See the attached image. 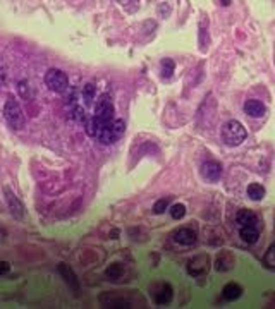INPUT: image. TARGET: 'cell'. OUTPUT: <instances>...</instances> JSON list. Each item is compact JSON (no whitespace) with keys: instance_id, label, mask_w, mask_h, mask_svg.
Instances as JSON below:
<instances>
[{"instance_id":"cell-27","label":"cell","mask_w":275,"mask_h":309,"mask_svg":"<svg viewBox=\"0 0 275 309\" xmlns=\"http://www.w3.org/2000/svg\"><path fill=\"white\" fill-rule=\"evenodd\" d=\"M10 270V264L7 261H0V275H6Z\"/></svg>"},{"instance_id":"cell-18","label":"cell","mask_w":275,"mask_h":309,"mask_svg":"<svg viewBox=\"0 0 275 309\" xmlns=\"http://www.w3.org/2000/svg\"><path fill=\"white\" fill-rule=\"evenodd\" d=\"M174 70H176V62L172 60V58H162V62H160V72H162V78H165V79L172 78Z\"/></svg>"},{"instance_id":"cell-20","label":"cell","mask_w":275,"mask_h":309,"mask_svg":"<svg viewBox=\"0 0 275 309\" xmlns=\"http://www.w3.org/2000/svg\"><path fill=\"white\" fill-rule=\"evenodd\" d=\"M168 212H170V216L174 220H180L184 215H186V206H184L182 203H176V204L170 206Z\"/></svg>"},{"instance_id":"cell-5","label":"cell","mask_w":275,"mask_h":309,"mask_svg":"<svg viewBox=\"0 0 275 309\" xmlns=\"http://www.w3.org/2000/svg\"><path fill=\"white\" fill-rule=\"evenodd\" d=\"M45 84L54 93H66L69 90V78L64 70L50 69L45 74Z\"/></svg>"},{"instance_id":"cell-22","label":"cell","mask_w":275,"mask_h":309,"mask_svg":"<svg viewBox=\"0 0 275 309\" xmlns=\"http://www.w3.org/2000/svg\"><path fill=\"white\" fill-rule=\"evenodd\" d=\"M82 98H84L86 103L93 102V98H95V86H93L92 82H88V84L82 86Z\"/></svg>"},{"instance_id":"cell-2","label":"cell","mask_w":275,"mask_h":309,"mask_svg":"<svg viewBox=\"0 0 275 309\" xmlns=\"http://www.w3.org/2000/svg\"><path fill=\"white\" fill-rule=\"evenodd\" d=\"M4 117H6L7 124L12 129H22L26 126V116L22 112L19 102L16 100L14 96H9L6 100V105H4Z\"/></svg>"},{"instance_id":"cell-26","label":"cell","mask_w":275,"mask_h":309,"mask_svg":"<svg viewBox=\"0 0 275 309\" xmlns=\"http://www.w3.org/2000/svg\"><path fill=\"white\" fill-rule=\"evenodd\" d=\"M6 76H7L6 67H4L2 60H0V88H2V86H4V82H6Z\"/></svg>"},{"instance_id":"cell-11","label":"cell","mask_w":275,"mask_h":309,"mask_svg":"<svg viewBox=\"0 0 275 309\" xmlns=\"http://www.w3.org/2000/svg\"><path fill=\"white\" fill-rule=\"evenodd\" d=\"M244 112H246V116L258 118V117H263L266 114V106L263 105L260 100H246Z\"/></svg>"},{"instance_id":"cell-6","label":"cell","mask_w":275,"mask_h":309,"mask_svg":"<svg viewBox=\"0 0 275 309\" xmlns=\"http://www.w3.org/2000/svg\"><path fill=\"white\" fill-rule=\"evenodd\" d=\"M210 270V258L208 254H198L188 261V273L191 276H202Z\"/></svg>"},{"instance_id":"cell-4","label":"cell","mask_w":275,"mask_h":309,"mask_svg":"<svg viewBox=\"0 0 275 309\" xmlns=\"http://www.w3.org/2000/svg\"><path fill=\"white\" fill-rule=\"evenodd\" d=\"M124 130H126V124L122 118H114L108 126H105L104 129L98 132V141L102 144H114L124 136Z\"/></svg>"},{"instance_id":"cell-10","label":"cell","mask_w":275,"mask_h":309,"mask_svg":"<svg viewBox=\"0 0 275 309\" xmlns=\"http://www.w3.org/2000/svg\"><path fill=\"white\" fill-rule=\"evenodd\" d=\"M236 222L239 224V227H258L260 225L256 213H253L251 210H241L236 216Z\"/></svg>"},{"instance_id":"cell-12","label":"cell","mask_w":275,"mask_h":309,"mask_svg":"<svg viewBox=\"0 0 275 309\" xmlns=\"http://www.w3.org/2000/svg\"><path fill=\"white\" fill-rule=\"evenodd\" d=\"M172 297H174V288H172V285L162 284L158 288V292L155 294V302L158 304V306H167V304L172 300Z\"/></svg>"},{"instance_id":"cell-25","label":"cell","mask_w":275,"mask_h":309,"mask_svg":"<svg viewBox=\"0 0 275 309\" xmlns=\"http://www.w3.org/2000/svg\"><path fill=\"white\" fill-rule=\"evenodd\" d=\"M274 249H275L274 246H270V248H268V252H266V256H265V263L268 264L270 268H274V264H275V263H274V252H275Z\"/></svg>"},{"instance_id":"cell-13","label":"cell","mask_w":275,"mask_h":309,"mask_svg":"<svg viewBox=\"0 0 275 309\" xmlns=\"http://www.w3.org/2000/svg\"><path fill=\"white\" fill-rule=\"evenodd\" d=\"M174 240L180 246H192L196 242V232L191 228H179L174 234Z\"/></svg>"},{"instance_id":"cell-7","label":"cell","mask_w":275,"mask_h":309,"mask_svg":"<svg viewBox=\"0 0 275 309\" xmlns=\"http://www.w3.org/2000/svg\"><path fill=\"white\" fill-rule=\"evenodd\" d=\"M202 176L203 179H206L208 182H217L222 177V165L218 162H205L202 165Z\"/></svg>"},{"instance_id":"cell-9","label":"cell","mask_w":275,"mask_h":309,"mask_svg":"<svg viewBox=\"0 0 275 309\" xmlns=\"http://www.w3.org/2000/svg\"><path fill=\"white\" fill-rule=\"evenodd\" d=\"M58 273H60L62 278H64V282L68 284L74 292L80 290V280H78L76 273L72 272V268H70L69 264H66V263L58 264Z\"/></svg>"},{"instance_id":"cell-15","label":"cell","mask_w":275,"mask_h":309,"mask_svg":"<svg viewBox=\"0 0 275 309\" xmlns=\"http://www.w3.org/2000/svg\"><path fill=\"white\" fill-rule=\"evenodd\" d=\"M222 294H224V299H227V300H236V299H239V297L242 296V287L241 285H238V284H227L226 287H224V290H222Z\"/></svg>"},{"instance_id":"cell-17","label":"cell","mask_w":275,"mask_h":309,"mask_svg":"<svg viewBox=\"0 0 275 309\" xmlns=\"http://www.w3.org/2000/svg\"><path fill=\"white\" fill-rule=\"evenodd\" d=\"M246 192H248V198L253 200V201H262L263 198H265V194H266L265 188H263L262 184H256V182H253V184L248 186Z\"/></svg>"},{"instance_id":"cell-3","label":"cell","mask_w":275,"mask_h":309,"mask_svg":"<svg viewBox=\"0 0 275 309\" xmlns=\"http://www.w3.org/2000/svg\"><path fill=\"white\" fill-rule=\"evenodd\" d=\"M248 136L244 126L239 120H229L224 124L222 128V141L226 142L227 146H239L242 144Z\"/></svg>"},{"instance_id":"cell-23","label":"cell","mask_w":275,"mask_h":309,"mask_svg":"<svg viewBox=\"0 0 275 309\" xmlns=\"http://www.w3.org/2000/svg\"><path fill=\"white\" fill-rule=\"evenodd\" d=\"M18 91H19V94H21V96L24 98L26 102L30 100V82H28V81H19Z\"/></svg>"},{"instance_id":"cell-1","label":"cell","mask_w":275,"mask_h":309,"mask_svg":"<svg viewBox=\"0 0 275 309\" xmlns=\"http://www.w3.org/2000/svg\"><path fill=\"white\" fill-rule=\"evenodd\" d=\"M114 114H116V106H114V102H112V98H110V94L108 93L100 94L96 100L95 116L90 118L88 124H86V132H88L90 136L96 138L98 132L116 118Z\"/></svg>"},{"instance_id":"cell-19","label":"cell","mask_w":275,"mask_h":309,"mask_svg":"<svg viewBox=\"0 0 275 309\" xmlns=\"http://www.w3.org/2000/svg\"><path fill=\"white\" fill-rule=\"evenodd\" d=\"M122 273H124V268L120 266L119 263H114V264H110V266L107 268L105 275H107L108 280H117V278H120V276H122Z\"/></svg>"},{"instance_id":"cell-14","label":"cell","mask_w":275,"mask_h":309,"mask_svg":"<svg viewBox=\"0 0 275 309\" xmlns=\"http://www.w3.org/2000/svg\"><path fill=\"white\" fill-rule=\"evenodd\" d=\"M232 264H234V256L230 254L229 251H224L217 256V261H215V270L217 272H227V270L232 268Z\"/></svg>"},{"instance_id":"cell-24","label":"cell","mask_w":275,"mask_h":309,"mask_svg":"<svg viewBox=\"0 0 275 309\" xmlns=\"http://www.w3.org/2000/svg\"><path fill=\"white\" fill-rule=\"evenodd\" d=\"M70 117L76 118L78 122L86 120V112H84V108H82V106H76V108L72 110V114H70Z\"/></svg>"},{"instance_id":"cell-21","label":"cell","mask_w":275,"mask_h":309,"mask_svg":"<svg viewBox=\"0 0 275 309\" xmlns=\"http://www.w3.org/2000/svg\"><path fill=\"white\" fill-rule=\"evenodd\" d=\"M168 204H170V200H168V198H162V200H158L153 204V213L162 215V213H165V210L168 208Z\"/></svg>"},{"instance_id":"cell-8","label":"cell","mask_w":275,"mask_h":309,"mask_svg":"<svg viewBox=\"0 0 275 309\" xmlns=\"http://www.w3.org/2000/svg\"><path fill=\"white\" fill-rule=\"evenodd\" d=\"M4 194H6V201H7V204H9V210H10V213H12V216H16V218H22V215H24V206H22L21 201L18 200V196H16L9 188H4Z\"/></svg>"},{"instance_id":"cell-16","label":"cell","mask_w":275,"mask_h":309,"mask_svg":"<svg viewBox=\"0 0 275 309\" xmlns=\"http://www.w3.org/2000/svg\"><path fill=\"white\" fill-rule=\"evenodd\" d=\"M239 234H241V239L248 244H254L258 240V237H260L258 227H241Z\"/></svg>"}]
</instances>
